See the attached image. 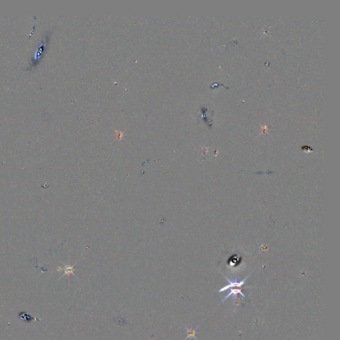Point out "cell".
Listing matches in <instances>:
<instances>
[{"mask_svg": "<svg viewBox=\"0 0 340 340\" xmlns=\"http://www.w3.org/2000/svg\"><path fill=\"white\" fill-rule=\"evenodd\" d=\"M247 278H248V277H247V278H246L245 279H244L243 280L241 281V282H237V281H233V282H231V281H230L229 279L226 278V280H227L229 281V284L228 285H226V286H224V287H222V288H221L220 290H219V292H223V291H225V290H228V289L234 288H236V287H239V288H241V287L243 286V285L245 283L246 279H247Z\"/></svg>", "mask_w": 340, "mask_h": 340, "instance_id": "cell-1", "label": "cell"}, {"mask_svg": "<svg viewBox=\"0 0 340 340\" xmlns=\"http://www.w3.org/2000/svg\"><path fill=\"white\" fill-rule=\"evenodd\" d=\"M185 329L187 330V337L185 338L184 340H186V339H189H189L192 338V339H195L198 340V339H197V336H196V334H198V332L196 331L197 328H196V329H195V330H192V329H189V328H188L187 327H186L185 326Z\"/></svg>", "mask_w": 340, "mask_h": 340, "instance_id": "cell-3", "label": "cell"}, {"mask_svg": "<svg viewBox=\"0 0 340 340\" xmlns=\"http://www.w3.org/2000/svg\"><path fill=\"white\" fill-rule=\"evenodd\" d=\"M74 271H75V270H74V268H73V266H72V267H69V266L66 267V266L65 268V274H64V275H74V273H73Z\"/></svg>", "mask_w": 340, "mask_h": 340, "instance_id": "cell-4", "label": "cell"}, {"mask_svg": "<svg viewBox=\"0 0 340 340\" xmlns=\"http://www.w3.org/2000/svg\"><path fill=\"white\" fill-rule=\"evenodd\" d=\"M240 294L241 295L243 296L244 297V298H245V297H246L245 295L243 294V293L242 292L241 288H237V289H236V288H231V290H230V292L229 293L228 295L226 296L223 300H222V302H224V301H225V300L227 299V298H229V297L231 295L234 296V297H235V298L237 299V294Z\"/></svg>", "mask_w": 340, "mask_h": 340, "instance_id": "cell-2", "label": "cell"}]
</instances>
